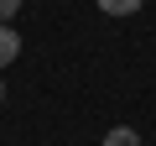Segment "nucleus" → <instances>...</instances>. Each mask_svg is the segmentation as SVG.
Here are the masks:
<instances>
[{"mask_svg":"<svg viewBox=\"0 0 156 146\" xmlns=\"http://www.w3.org/2000/svg\"><path fill=\"white\" fill-rule=\"evenodd\" d=\"M21 57V31H11V26H0V68H11Z\"/></svg>","mask_w":156,"mask_h":146,"instance_id":"nucleus-1","label":"nucleus"},{"mask_svg":"<svg viewBox=\"0 0 156 146\" xmlns=\"http://www.w3.org/2000/svg\"><path fill=\"white\" fill-rule=\"evenodd\" d=\"M140 5H146V0H99V11H104V16H135Z\"/></svg>","mask_w":156,"mask_h":146,"instance_id":"nucleus-3","label":"nucleus"},{"mask_svg":"<svg viewBox=\"0 0 156 146\" xmlns=\"http://www.w3.org/2000/svg\"><path fill=\"white\" fill-rule=\"evenodd\" d=\"M21 11V0H0V26H11V16Z\"/></svg>","mask_w":156,"mask_h":146,"instance_id":"nucleus-4","label":"nucleus"},{"mask_svg":"<svg viewBox=\"0 0 156 146\" xmlns=\"http://www.w3.org/2000/svg\"><path fill=\"white\" fill-rule=\"evenodd\" d=\"M0 99H5V78H0Z\"/></svg>","mask_w":156,"mask_h":146,"instance_id":"nucleus-5","label":"nucleus"},{"mask_svg":"<svg viewBox=\"0 0 156 146\" xmlns=\"http://www.w3.org/2000/svg\"><path fill=\"white\" fill-rule=\"evenodd\" d=\"M104 146H140V130L135 125H115V130H104Z\"/></svg>","mask_w":156,"mask_h":146,"instance_id":"nucleus-2","label":"nucleus"}]
</instances>
